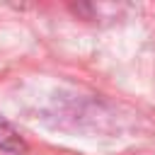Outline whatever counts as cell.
<instances>
[{
  "mask_svg": "<svg viewBox=\"0 0 155 155\" xmlns=\"http://www.w3.org/2000/svg\"><path fill=\"white\" fill-rule=\"evenodd\" d=\"M0 148L7 150V153H22L27 148L24 140L19 138V133L12 128V124L5 121L2 116H0Z\"/></svg>",
  "mask_w": 155,
  "mask_h": 155,
  "instance_id": "6da1fadb",
  "label": "cell"
}]
</instances>
